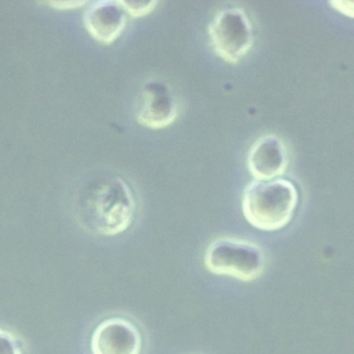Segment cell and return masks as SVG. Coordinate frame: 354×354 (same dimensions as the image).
Returning a JSON list of instances; mask_svg holds the SVG:
<instances>
[{
	"instance_id": "cell-1",
	"label": "cell",
	"mask_w": 354,
	"mask_h": 354,
	"mask_svg": "<svg viewBox=\"0 0 354 354\" xmlns=\"http://www.w3.org/2000/svg\"><path fill=\"white\" fill-rule=\"evenodd\" d=\"M134 212V195L127 183L116 176L95 177L87 181L77 194V221L93 234L123 232L131 224Z\"/></svg>"
},
{
	"instance_id": "cell-2",
	"label": "cell",
	"mask_w": 354,
	"mask_h": 354,
	"mask_svg": "<svg viewBox=\"0 0 354 354\" xmlns=\"http://www.w3.org/2000/svg\"><path fill=\"white\" fill-rule=\"evenodd\" d=\"M299 202L296 185L286 178L270 181L253 180L242 195L245 218L263 231H277L292 220Z\"/></svg>"
},
{
	"instance_id": "cell-3",
	"label": "cell",
	"mask_w": 354,
	"mask_h": 354,
	"mask_svg": "<svg viewBox=\"0 0 354 354\" xmlns=\"http://www.w3.org/2000/svg\"><path fill=\"white\" fill-rule=\"evenodd\" d=\"M206 268L217 275H230L241 281L259 278L266 266L263 249L250 241L218 238L205 252Z\"/></svg>"
},
{
	"instance_id": "cell-4",
	"label": "cell",
	"mask_w": 354,
	"mask_h": 354,
	"mask_svg": "<svg viewBox=\"0 0 354 354\" xmlns=\"http://www.w3.org/2000/svg\"><path fill=\"white\" fill-rule=\"evenodd\" d=\"M213 51L230 64L239 62L253 46V26L241 7L217 11L207 26Z\"/></svg>"
},
{
	"instance_id": "cell-5",
	"label": "cell",
	"mask_w": 354,
	"mask_h": 354,
	"mask_svg": "<svg viewBox=\"0 0 354 354\" xmlns=\"http://www.w3.org/2000/svg\"><path fill=\"white\" fill-rule=\"evenodd\" d=\"M177 112V101L166 83L156 79L144 83L136 101V119L140 124L163 129L176 120Z\"/></svg>"
},
{
	"instance_id": "cell-6",
	"label": "cell",
	"mask_w": 354,
	"mask_h": 354,
	"mask_svg": "<svg viewBox=\"0 0 354 354\" xmlns=\"http://www.w3.org/2000/svg\"><path fill=\"white\" fill-rule=\"evenodd\" d=\"M141 335L134 324L120 317L104 319L93 332V354H140Z\"/></svg>"
},
{
	"instance_id": "cell-7",
	"label": "cell",
	"mask_w": 354,
	"mask_h": 354,
	"mask_svg": "<svg viewBox=\"0 0 354 354\" xmlns=\"http://www.w3.org/2000/svg\"><path fill=\"white\" fill-rule=\"evenodd\" d=\"M246 166L259 181H270L282 176L288 167V151L283 141L275 134L257 138L248 152Z\"/></svg>"
},
{
	"instance_id": "cell-8",
	"label": "cell",
	"mask_w": 354,
	"mask_h": 354,
	"mask_svg": "<svg viewBox=\"0 0 354 354\" xmlns=\"http://www.w3.org/2000/svg\"><path fill=\"white\" fill-rule=\"evenodd\" d=\"M83 24L93 39L102 44H111L124 30L127 17L120 1L100 0L87 6Z\"/></svg>"
},
{
	"instance_id": "cell-9",
	"label": "cell",
	"mask_w": 354,
	"mask_h": 354,
	"mask_svg": "<svg viewBox=\"0 0 354 354\" xmlns=\"http://www.w3.org/2000/svg\"><path fill=\"white\" fill-rule=\"evenodd\" d=\"M0 354H22L21 343L15 337V335L1 328H0Z\"/></svg>"
},
{
	"instance_id": "cell-10",
	"label": "cell",
	"mask_w": 354,
	"mask_h": 354,
	"mask_svg": "<svg viewBox=\"0 0 354 354\" xmlns=\"http://www.w3.org/2000/svg\"><path fill=\"white\" fill-rule=\"evenodd\" d=\"M120 4L131 17H142L151 12L158 1H120Z\"/></svg>"
},
{
	"instance_id": "cell-11",
	"label": "cell",
	"mask_w": 354,
	"mask_h": 354,
	"mask_svg": "<svg viewBox=\"0 0 354 354\" xmlns=\"http://www.w3.org/2000/svg\"><path fill=\"white\" fill-rule=\"evenodd\" d=\"M329 6L336 11L354 18V1H329Z\"/></svg>"
},
{
	"instance_id": "cell-12",
	"label": "cell",
	"mask_w": 354,
	"mask_h": 354,
	"mask_svg": "<svg viewBox=\"0 0 354 354\" xmlns=\"http://www.w3.org/2000/svg\"><path fill=\"white\" fill-rule=\"evenodd\" d=\"M86 4L84 1H72V3H65V1H61V3H48V6L51 7H55V8H72V7H80Z\"/></svg>"
}]
</instances>
